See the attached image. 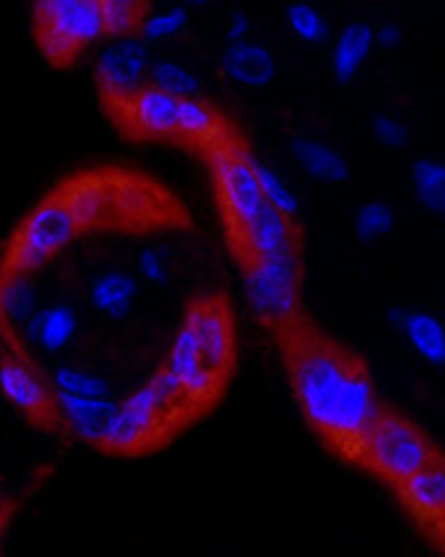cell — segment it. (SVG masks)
<instances>
[{"label": "cell", "mask_w": 445, "mask_h": 557, "mask_svg": "<svg viewBox=\"0 0 445 557\" xmlns=\"http://www.w3.org/2000/svg\"><path fill=\"white\" fill-rule=\"evenodd\" d=\"M288 356L294 395L306 421L345 457L362 460L366 436L381 418V404L362 364L318 338L294 342Z\"/></svg>", "instance_id": "cell-1"}, {"label": "cell", "mask_w": 445, "mask_h": 557, "mask_svg": "<svg viewBox=\"0 0 445 557\" xmlns=\"http://www.w3.org/2000/svg\"><path fill=\"white\" fill-rule=\"evenodd\" d=\"M48 196L75 211L81 232L140 228L163 223V214L170 211V205H163V190L125 170L77 172L63 178Z\"/></svg>", "instance_id": "cell-2"}, {"label": "cell", "mask_w": 445, "mask_h": 557, "mask_svg": "<svg viewBox=\"0 0 445 557\" xmlns=\"http://www.w3.org/2000/svg\"><path fill=\"white\" fill-rule=\"evenodd\" d=\"M36 42L57 65L72 63L87 45L108 36L104 10L96 0H33Z\"/></svg>", "instance_id": "cell-3"}, {"label": "cell", "mask_w": 445, "mask_h": 557, "mask_svg": "<svg viewBox=\"0 0 445 557\" xmlns=\"http://www.w3.org/2000/svg\"><path fill=\"white\" fill-rule=\"evenodd\" d=\"M77 235H81V223L75 211L54 196H48L15 228L10 247L0 258V273H33L45 261H51L60 249L69 247Z\"/></svg>", "instance_id": "cell-4"}, {"label": "cell", "mask_w": 445, "mask_h": 557, "mask_svg": "<svg viewBox=\"0 0 445 557\" xmlns=\"http://www.w3.org/2000/svg\"><path fill=\"white\" fill-rule=\"evenodd\" d=\"M440 454L424 436L422 430L410 424L407 418L381 412V418L371 424L366 445H362V460L371 472H378L383 481L404 483L413 478L428 462H434Z\"/></svg>", "instance_id": "cell-5"}, {"label": "cell", "mask_w": 445, "mask_h": 557, "mask_svg": "<svg viewBox=\"0 0 445 557\" xmlns=\"http://www.w3.org/2000/svg\"><path fill=\"white\" fill-rule=\"evenodd\" d=\"M208 154H211L220 208L226 216L228 240L238 244V237L250 228L252 220L268 208V199L261 194V184L256 178V163L232 137L218 143L214 149H208Z\"/></svg>", "instance_id": "cell-6"}, {"label": "cell", "mask_w": 445, "mask_h": 557, "mask_svg": "<svg viewBox=\"0 0 445 557\" xmlns=\"http://www.w3.org/2000/svg\"><path fill=\"white\" fill-rule=\"evenodd\" d=\"M185 416L187 409L170 404L149 380L146 386L137 388L116 407L108 440L101 448L113 450V454H137V450L152 448Z\"/></svg>", "instance_id": "cell-7"}, {"label": "cell", "mask_w": 445, "mask_h": 557, "mask_svg": "<svg viewBox=\"0 0 445 557\" xmlns=\"http://www.w3.org/2000/svg\"><path fill=\"white\" fill-rule=\"evenodd\" d=\"M247 300L261 321L288 326L300 309V261L297 249L247 261Z\"/></svg>", "instance_id": "cell-8"}, {"label": "cell", "mask_w": 445, "mask_h": 557, "mask_svg": "<svg viewBox=\"0 0 445 557\" xmlns=\"http://www.w3.org/2000/svg\"><path fill=\"white\" fill-rule=\"evenodd\" d=\"M149 42L143 36H116V42L108 45L96 60V77L101 86V96L110 104L128 101L137 96L143 86L149 84Z\"/></svg>", "instance_id": "cell-9"}, {"label": "cell", "mask_w": 445, "mask_h": 557, "mask_svg": "<svg viewBox=\"0 0 445 557\" xmlns=\"http://www.w3.org/2000/svg\"><path fill=\"white\" fill-rule=\"evenodd\" d=\"M0 392L12 407L22 409L24 416H30L42 428H54L57 421H63L54 386H48L24 356L0 359Z\"/></svg>", "instance_id": "cell-10"}, {"label": "cell", "mask_w": 445, "mask_h": 557, "mask_svg": "<svg viewBox=\"0 0 445 557\" xmlns=\"http://www.w3.org/2000/svg\"><path fill=\"white\" fill-rule=\"evenodd\" d=\"M187 326L196 335L199 354L206 364L218 376H226L235 362V333H232V318L228 306L218 297H202L187 309Z\"/></svg>", "instance_id": "cell-11"}, {"label": "cell", "mask_w": 445, "mask_h": 557, "mask_svg": "<svg viewBox=\"0 0 445 557\" xmlns=\"http://www.w3.org/2000/svg\"><path fill=\"white\" fill-rule=\"evenodd\" d=\"M178 101L182 98H175L173 92H166L161 86L146 84L137 96L113 104V110L131 134L170 139L178 137Z\"/></svg>", "instance_id": "cell-12"}, {"label": "cell", "mask_w": 445, "mask_h": 557, "mask_svg": "<svg viewBox=\"0 0 445 557\" xmlns=\"http://www.w3.org/2000/svg\"><path fill=\"white\" fill-rule=\"evenodd\" d=\"M163 368L182 383L185 395L190 397V404H194L196 409L208 407V404L220 395L223 376H218L208 368L202 354H199L196 335L190 333L187 323L178 330V335H175V342L173 347H170V356H166V364H163Z\"/></svg>", "instance_id": "cell-13"}, {"label": "cell", "mask_w": 445, "mask_h": 557, "mask_svg": "<svg viewBox=\"0 0 445 557\" xmlns=\"http://www.w3.org/2000/svg\"><path fill=\"white\" fill-rule=\"evenodd\" d=\"M297 228H294L292 216H285L283 211H276L273 205H268L261 211L252 225L238 237V256L244 261H256V258H271L280 252H294L297 249Z\"/></svg>", "instance_id": "cell-14"}, {"label": "cell", "mask_w": 445, "mask_h": 557, "mask_svg": "<svg viewBox=\"0 0 445 557\" xmlns=\"http://www.w3.org/2000/svg\"><path fill=\"white\" fill-rule=\"evenodd\" d=\"M398 493L422 525H445V460L436 457L434 462H428L413 478L398 483Z\"/></svg>", "instance_id": "cell-15"}, {"label": "cell", "mask_w": 445, "mask_h": 557, "mask_svg": "<svg viewBox=\"0 0 445 557\" xmlns=\"http://www.w3.org/2000/svg\"><path fill=\"white\" fill-rule=\"evenodd\" d=\"M220 69L228 81H235L238 86L259 89L276 77V57L268 45L244 39V42L226 45V51L220 57Z\"/></svg>", "instance_id": "cell-16"}, {"label": "cell", "mask_w": 445, "mask_h": 557, "mask_svg": "<svg viewBox=\"0 0 445 557\" xmlns=\"http://www.w3.org/2000/svg\"><path fill=\"white\" fill-rule=\"evenodd\" d=\"M57 400H60L63 421L77 440L89 442V445H104L113 416H116V407L110 404V397L57 395Z\"/></svg>", "instance_id": "cell-17"}, {"label": "cell", "mask_w": 445, "mask_h": 557, "mask_svg": "<svg viewBox=\"0 0 445 557\" xmlns=\"http://www.w3.org/2000/svg\"><path fill=\"white\" fill-rule=\"evenodd\" d=\"M395 330H401L407 344L422 356L428 364H445V323L431 311H392Z\"/></svg>", "instance_id": "cell-18"}, {"label": "cell", "mask_w": 445, "mask_h": 557, "mask_svg": "<svg viewBox=\"0 0 445 557\" xmlns=\"http://www.w3.org/2000/svg\"><path fill=\"white\" fill-rule=\"evenodd\" d=\"M178 137L187 143H196L202 149H214L218 143L228 137L223 119L218 116V110L211 108L208 101L199 96L182 98L178 101Z\"/></svg>", "instance_id": "cell-19"}, {"label": "cell", "mask_w": 445, "mask_h": 557, "mask_svg": "<svg viewBox=\"0 0 445 557\" xmlns=\"http://www.w3.org/2000/svg\"><path fill=\"white\" fill-rule=\"evenodd\" d=\"M374 48V27L369 24H348L338 33L336 48H333V75L342 84H350L362 72Z\"/></svg>", "instance_id": "cell-20"}, {"label": "cell", "mask_w": 445, "mask_h": 557, "mask_svg": "<svg viewBox=\"0 0 445 557\" xmlns=\"http://www.w3.org/2000/svg\"><path fill=\"white\" fill-rule=\"evenodd\" d=\"M292 151L297 163L304 166L312 178L326 184H342L348 178V163L345 158L338 154L333 146H326V143H318V139H294Z\"/></svg>", "instance_id": "cell-21"}, {"label": "cell", "mask_w": 445, "mask_h": 557, "mask_svg": "<svg viewBox=\"0 0 445 557\" xmlns=\"http://www.w3.org/2000/svg\"><path fill=\"white\" fill-rule=\"evenodd\" d=\"M137 297V282L125 270H110L92 282L89 300L98 311H104L110 318H122L131 309V302Z\"/></svg>", "instance_id": "cell-22"}, {"label": "cell", "mask_w": 445, "mask_h": 557, "mask_svg": "<svg viewBox=\"0 0 445 557\" xmlns=\"http://www.w3.org/2000/svg\"><path fill=\"white\" fill-rule=\"evenodd\" d=\"M36 311V290L27 273H0V321L22 326Z\"/></svg>", "instance_id": "cell-23"}, {"label": "cell", "mask_w": 445, "mask_h": 557, "mask_svg": "<svg viewBox=\"0 0 445 557\" xmlns=\"http://www.w3.org/2000/svg\"><path fill=\"white\" fill-rule=\"evenodd\" d=\"M30 335L36 342L42 344L45 350H63L65 344L75 338L77 330V318L75 311L69 309V306H54V309L48 311H33L30 321Z\"/></svg>", "instance_id": "cell-24"}, {"label": "cell", "mask_w": 445, "mask_h": 557, "mask_svg": "<svg viewBox=\"0 0 445 557\" xmlns=\"http://www.w3.org/2000/svg\"><path fill=\"white\" fill-rule=\"evenodd\" d=\"M416 202L422 205L428 214L445 216V163L422 158L413 163L410 172Z\"/></svg>", "instance_id": "cell-25"}, {"label": "cell", "mask_w": 445, "mask_h": 557, "mask_svg": "<svg viewBox=\"0 0 445 557\" xmlns=\"http://www.w3.org/2000/svg\"><path fill=\"white\" fill-rule=\"evenodd\" d=\"M101 10L108 22V36H134L149 15V0H108L101 3Z\"/></svg>", "instance_id": "cell-26"}, {"label": "cell", "mask_w": 445, "mask_h": 557, "mask_svg": "<svg viewBox=\"0 0 445 557\" xmlns=\"http://www.w3.org/2000/svg\"><path fill=\"white\" fill-rule=\"evenodd\" d=\"M256 163V178H259L261 194H264L268 205H273L276 211H283L285 216H292L294 220V216L300 214V199H297V194L288 187V182H285L283 175L273 170V166H268V163Z\"/></svg>", "instance_id": "cell-27"}, {"label": "cell", "mask_w": 445, "mask_h": 557, "mask_svg": "<svg viewBox=\"0 0 445 557\" xmlns=\"http://www.w3.org/2000/svg\"><path fill=\"white\" fill-rule=\"evenodd\" d=\"M51 386H54L57 395H75V397H108V383L101 376L89 374V371H81V368H72V364H63L57 368L54 376H51Z\"/></svg>", "instance_id": "cell-28"}, {"label": "cell", "mask_w": 445, "mask_h": 557, "mask_svg": "<svg viewBox=\"0 0 445 557\" xmlns=\"http://www.w3.org/2000/svg\"><path fill=\"white\" fill-rule=\"evenodd\" d=\"M395 228V211L383 202L362 205L354 216V235L359 240H381Z\"/></svg>", "instance_id": "cell-29"}, {"label": "cell", "mask_w": 445, "mask_h": 557, "mask_svg": "<svg viewBox=\"0 0 445 557\" xmlns=\"http://www.w3.org/2000/svg\"><path fill=\"white\" fill-rule=\"evenodd\" d=\"M149 84L161 86V89H166V92H173L175 98L199 96V81H196L194 72H187L185 65L170 63V60L152 65V72H149Z\"/></svg>", "instance_id": "cell-30"}, {"label": "cell", "mask_w": 445, "mask_h": 557, "mask_svg": "<svg viewBox=\"0 0 445 557\" xmlns=\"http://www.w3.org/2000/svg\"><path fill=\"white\" fill-rule=\"evenodd\" d=\"M285 22H288V30L297 39H304V42H321L326 36L324 15L312 3H306V0H297V3H292L285 10Z\"/></svg>", "instance_id": "cell-31"}, {"label": "cell", "mask_w": 445, "mask_h": 557, "mask_svg": "<svg viewBox=\"0 0 445 557\" xmlns=\"http://www.w3.org/2000/svg\"><path fill=\"white\" fill-rule=\"evenodd\" d=\"M190 15H187L185 7H173V10L154 12V15H146V22L140 27V36L146 42H166L173 39L178 33L185 30Z\"/></svg>", "instance_id": "cell-32"}, {"label": "cell", "mask_w": 445, "mask_h": 557, "mask_svg": "<svg viewBox=\"0 0 445 557\" xmlns=\"http://www.w3.org/2000/svg\"><path fill=\"white\" fill-rule=\"evenodd\" d=\"M371 137L378 139L381 146H386V149H404L410 143V131L395 116L378 113V116L371 119Z\"/></svg>", "instance_id": "cell-33"}, {"label": "cell", "mask_w": 445, "mask_h": 557, "mask_svg": "<svg viewBox=\"0 0 445 557\" xmlns=\"http://www.w3.org/2000/svg\"><path fill=\"white\" fill-rule=\"evenodd\" d=\"M137 268H140V276H146V282H152V285H163L166 276H170L166 261H163L161 252H154V249L140 252V258H137Z\"/></svg>", "instance_id": "cell-34"}, {"label": "cell", "mask_w": 445, "mask_h": 557, "mask_svg": "<svg viewBox=\"0 0 445 557\" xmlns=\"http://www.w3.org/2000/svg\"><path fill=\"white\" fill-rule=\"evenodd\" d=\"M250 30H252V22L247 12H235L226 24V42L235 45V42H244V39H250Z\"/></svg>", "instance_id": "cell-35"}, {"label": "cell", "mask_w": 445, "mask_h": 557, "mask_svg": "<svg viewBox=\"0 0 445 557\" xmlns=\"http://www.w3.org/2000/svg\"><path fill=\"white\" fill-rule=\"evenodd\" d=\"M401 39H404V33L398 24H381V27L374 30V45H378V48H386V51L398 48Z\"/></svg>", "instance_id": "cell-36"}, {"label": "cell", "mask_w": 445, "mask_h": 557, "mask_svg": "<svg viewBox=\"0 0 445 557\" xmlns=\"http://www.w3.org/2000/svg\"><path fill=\"white\" fill-rule=\"evenodd\" d=\"M190 7H211V3H218V0H185Z\"/></svg>", "instance_id": "cell-37"}, {"label": "cell", "mask_w": 445, "mask_h": 557, "mask_svg": "<svg viewBox=\"0 0 445 557\" xmlns=\"http://www.w3.org/2000/svg\"><path fill=\"white\" fill-rule=\"evenodd\" d=\"M0 522H7V504L0 498Z\"/></svg>", "instance_id": "cell-38"}, {"label": "cell", "mask_w": 445, "mask_h": 557, "mask_svg": "<svg viewBox=\"0 0 445 557\" xmlns=\"http://www.w3.org/2000/svg\"><path fill=\"white\" fill-rule=\"evenodd\" d=\"M3 525H7V522H0V548H3Z\"/></svg>", "instance_id": "cell-39"}, {"label": "cell", "mask_w": 445, "mask_h": 557, "mask_svg": "<svg viewBox=\"0 0 445 557\" xmlns=\"http://www.w3.org/2000/svg\"><path fill=\"white\" fill-rule=\"evenodd\" d=\"M96 3H108V0H96Z\"/></svg>", "instance_id": "cell-40"}]
</instances>
